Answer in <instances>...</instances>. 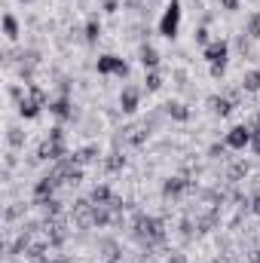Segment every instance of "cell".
<instances>
[{
    "instance_id": "40",
    "label": "cell",
    "mask_w": 260,
    "mask_h": 263,
    "mask_svg": "<svg viewBox=\"0 0 260 263\" xmlns=\"http://www.w3.org/2000/svg\"><path fill=\"white\" fill-rule=\"evenodd\" d=\"M52 263H73L70 257H65V254H59V257H52Z\"/></svg>"
},
{
    "instance_id": "25",
    "label": "cell",
    "mask_w": 260,
    "mask_h": 263,
    "mask_svg": "<svg viewBox=\"0 0 260 263\" xmlns=\"http://www.w3.org/2000/svg\"><path fill=\"white\" fill-rule=\"evenodd\" d=\"M123 165H126V156H123V150L114 147V153H107V159H104V168L107 172H120Z\"/></svg>"
},
{
    "instance_id": "42",
    "label": "cell",
    "mask_w": 260,
    "mask_h": 263,
    "mask_svg": "<svg viewBox=\"0 0 260 263\" xmlns=\"http://www.w3.org/2000/svg\"><path fill=\"white\" fill-rule=\"evenodd\" d=\"M104 263H120V260H104Z\"/></svg>"
},
{
    "instance_id": "28",
    "label": "cell",
    "mask_w": 260,
    "mask_h": 263,
    "mask_svg": "<svg viewBox=\"0 0 260 263\" xmlns=\"http://www.w3.org/2000/svg\"><path fill=\"white\" fill-rule=\"evenodd\" d=\"M144 83H147V86H144L147 92H159V89H162V73H159V70H147V80H144Z\"/></svg>"
},
{
    "instance_id": "6",
    "label": "cell",
    "mask_w": 260,
    "mask_h": 263,
    "mask_svg": "<svg viewBox=\"0 0 260 263\" xmlns=\"http://www.w3.org/2000/svg\"><path fill=\"white\" fill-rule=\"evenodd\" d=\"M95 70L101 73V77H120V80H126L129 77V65L120 59V55H98V62H95Z\"/></svg>"
},
{
    "instance_id": "1",
    "label": "cell",
    "mask_w": 260,
    "mask_h": 263,
    "mask_svg": "<svg viewBox=\"0 0 260 263\" xmlns=\"http://www.w3.org/2000/svg\"><path fill=\"white\" fill-rule=\"evenodd\" d=\"M132 239L144 248V254L150 257L156 248L165 245V220L162 217H153V214H144V211H135L132 214Z\"/></svg>"
},
{
    "instance_id": "30",
    "label": "cell",
    "mask_w": 260,
    "mask_h": 263,
    "mask_svg": "<svg viewBox=\"0 0 260 263\" xmlns=\"http://www.w3.org/2000/svg\"><path fill=\"white\" fill-rule=\"evenodd\" d=\"M251 43H254V40H251V37H245V34L236 40V46H239V52H242L245 59H254V46H251Z\"/></svg>"
},
{
    "instance_id": "13",
    "label": "cell",
    "mask_w": 260,
    "mask_h": 263,
    "mask_svg": "<svg viewBox=\"0 0 260 263\" xmlns=\"http://www.w3.org/2000/svg\"><path fill=\"white\" fill-rule=\"evenodd\" d=\"M162 114H165L169 120H175V123H187V120H190V107H187L184 101H165V104H162Z\"/></svg>"
},
{
    "instance_id": "20",
    "label": "cell",
    "mask_w": 260,
    "mask_h": 263,
    "mask_svg": "<svg viewBox=\"0 0 260 263\" xmlns=\"http://www.w3.org/2000/svg\"><path fill=\"white\" fill-rule=\"evenodd\" d=\"M37 208L46 214V217H59V214H65V202L62 199H43V202H37Z\"/></svg>"
},
{
    "instance_id": "5",
    "label": "cell",
    "mask_w": 260,
    "mask_h": 263,
    "mask_svg": "<svg viewBox=\"0 0 260 263\" xmlns=\"http://www.w3.org/2000/svg\"><path fill=\"white\" fill-rule=\"evenodd\" d=\"M43 236H46V242H49L52 248H62V245L67 242V236H70V227H67L65 214L46 217V220H43Z\"/></svg>"
},
{
    "instance_id": "37",
    "label": "cell",
    "mask_w": 260,
    "mask_h": 263,
    "mask_svg": "<svg viewBox=\"0 0 260 263\" xmlns=\"http://www.w3.org/2000/svg\"><path fill=\"white\" fill-rule=\"evenodd\" d=\"M101 9H104V12H110V15H114V12H117V9H120V0H101Z\"/></svg>"
},
{
    "instance_id": "3",
    "label": "cell",
    "mask_w": 260,
    "mask_h": 263,
    "mask_svg": "<svg viewBox=\"0 0 260 263\" xmlns=\"http://www.w3.org/2000/svg\"><path fill=\"white\" fill-rule=\"evenodd\" d=\"M181 0H169V6L162 9V18H159V34L165 40H175L178 31H181Z\"/></svg>"
},
{
    "instance_id": "38",
    "label": "cell",
    "mask_w": 260,
    "mask_h": 263,
    "mask_svg": "<svg viewBox=\"0 0 260 263\" xmlns=\"http://www.w3.org/2000/svg\"><path fill=\"white\" fill-rule=\"evenodd\" d=\"M220 9H227V12H236V9H239V0H220Z\"/></svg>"
},
{
    "instance_id": "41",
    "label": "cell",
    "mask_w": 260,
    "mask_h": 263,
    "mask_svg": "<svg viewBox=\"0 0 260 263\" xmlns=\"http://www.w3.org/2000/svg\"><path fill=\"white\" fill-rule=\"evenodd\" d=\"M254 129H260V110H257V117H254V123H251Z\"/></svg>"
},
{
    "instance_id": "43",
    "label": "cell",
    "mask_w": 260,
    "mask_h": 263,
    "mask_svg": "<svg viewBox=\"0 0 260 263\" xmlns=\"http://www.w3.org/2000/svg\"><path fill=\"white\" fill-rule=\"evenodd\" d=\"M22 3H31V0H22Z\"/></svg>"
},
{
    "instance_id": "18",
    "label": "cell",
    "mask_w": 260,
    "mask_h": 263,
    "mask_svg": "<svg viewBox=\"0 0 260 263\" xmlns=\"http://www.w3.org/2000/svg\"><path fill=\"white\" fill-rule=\"evenodd\" d=\"M114 196H117V193H114L107 184H95V187L89 190V199H92V205H110V202H114Z\"/></svg>"
},
{
    "instance_id": "35",
    "label": "cell",
    "mask_w": 260,
    "mask_h": 263,
    "mask_svg": "<svg viewBox=\"0 0 260 263\" xmlns=\"http://www.w3.org/2000/svg\"><path fill=\"white\" fill-rule=\"evenodd\" d=\"M251 150L260 156V129H254V126H251Z\"/></svg>"
},
{
    "instance_id": "22",
    "label": "cell",
    "mask_w": 260,
    "mask_h": 263,
    "mask_svg": "<svg viewBox=\"0 0 260 263\" xmlns=\"http://www.w3.org/2000/svg\"><path fill=\"white\" fill-rule=\"evenodd\" d=\"M248 95H254V92H260V70H248L245 77H242V83H239Z\"/></svg>"
},
{
    "instance_id": "32",
    "label": "cell",
    "mask_w": 260,
    "mask_h": 263,
    "mask_svg": "<svg viewBox=\"0 0 260 263\" xmlns=\"http://www.w3.org/2000/svg\"><path fill=\"white\" fill-rule=\"evenodd\" d=\"M46 138H49V141H55V144H67V135H65V129H62V126H52Z\"/></svg>"
},
{
    "instance_id": "27",
    "label": "cell",
    "mask_w": 260,
    "mask_h": 263,
    "mask_svg": "<svg viewBox=\"0 0 260 263\" xmlns=\"http://www.w3.org/2000/svg\"><path fill=\"white\" fill-rule=\"evenodd\" d=\"M6 144H9L12 150L25 147V132L18 129V126H9V129H6Z\"/></svg>"
},
{
    "instance_id": "36",
    "label": "cell",
    "mask_w": 260,
    "mask_h": 263,
    "mask_svg": "<svg viewBox=\"0 0 260 263\" xmlns=\"http://www.w3.org/2000/svg\"><path fill=\"white\" fill-rule=\"evenodd\" d=\"M9 98H12V101L18 104V101L25 98V89H22V86H9Z\"/></svg>"
},
{
    "instance_id": "19",
    "label": "cell",
    "mask_w": 260,
    "mask_h": 263,
    "mask_svg": "<svg viewBox=\"0 0 260 263\" xmlns=\"http://www.w3.org/2000/svg\"><path fill=\"white\" fill-rule=\"evenodd\" d=\"M248 172H251V165H248L245 159L233 162V165L227 168V184H239V181H245V178H248Z\"/></svg>"
},
{
    "instance_id": "15",
    "label": "cell",
    "mask_w": 260,
    "mask_h": 263,
    "mask_svg": "<svg viewBox=\"0 0 260 263\" xmlns=\"http://www.w3.org/2000/svg\"><path fill=\"white\" fill-rule=\"evenodd\" d=\"M70 156H73V162H77V165H92V162H98L101 150H98V144H86V147L73 150Z\"/></svg>"
},
{
    "instance_id": "7",
    "label": "cell",
    "mask_w": 260,
    "mask_h": 263,
    "mask_svg": "<svg viewBox=\"0 0 260 263\" xmlns=\"http://www.w3.org/2000/svg\"><path fill=\"white\" fill-rule=\"evenodd\" d=\"M187 190H193V181L184 178V175H175V178H165L162 181V199L165 202H178Z\"/></svg>"
},
{
    "instance_id": "21",
    "label": "cell",
    "mask_w": 260,
    "mask_h": 263,
    "mask_svg": "<svg viewBox=\"0 0 260 263\" xmlns=\"http://www.w3.org/2000/svg\"><path fill=\"white\" fill-rule=\"evenodd\" d=\"M178 236H181V242L187 245V242H193L196 239V217H181V223H178Z\"/></svg>"
},
{
    "instance_id": "9",
    "label": "cell",
    "mask_w": 260,
    "mask_h": 263,
    "mask_svg": "<svg viewBox=\"0 0 260 263\" xmlns=\"http://www.w3.org/2000/svg\"><path fill=\"white\" fill-rule=\"evenodd\" d=\"M224 144L230 147V150H245V147H251V126H233V129L227 132V138H224Z\"/></svg>"
},
{
    "instance_id": "2",
    "label": "cell",
    "mask_w": 260,
    "mask_h": 263,
    "mask_svg": "<svg viewBox=\"0 0 260 263\" xmlns=\"http://www.w3.org/2000/svg\"><path fill=\"white\" fill-rule=\"evenodd\" d=\"M43 107H49V95H46L37 83H31V86H28V95L18 101V117H22V120H37Z\"/></svg>"
},
{
    "instance_id": "24",
    "label": "cell",
    "mask_w": 260,
    "mask_h": 263,
    "mask_svg": "<svg viewBox=\"0 0 260 263\" xmlns=\"http://www.w3.org/2000/svg\"><path fill=\"white\" fill-rule=\"evenodd\" d=\"M3 34H6V40H18V18L12 12L3 15Z\"/></svg>"
},
{
    "instance_id": "23",
    "label": "cell",
    "mask_w": 260,
    "mask_h": 263,
    "mask_svg": "<svg viewBox=\"0 0 260 263\" xmlns=\"http://www.w3.org/2000/svg\"><path fill=\"white\" fill-rule=\"evenodd\" d=\"M245 37H251V40H260V12H251L248 18H245V31H242Z\"/></svg>"
},
{
    "instance_id": "17",
    "label": "cell",
    "mask_w": 260,
    "mask_h": 263,
    "mask_svg": "<svg viewBox=\"0 0 260 263\" xmlns=\"http://www.w3.org/2000/svg\"><path fill=\"white\" fill-rule=\"evenodd\" d=\"M83 40H86L89 46H95V43L101 40V18H98V15H89V22H86V28H83Z\"/></svg>"
},
{
    "instance_id": "11",
    "label": "cell",
    "mask_w": 260,
    "mask_h": 263,
    "mask_svg": "<svg viewBox=\"0 0 260 263\" xmlns=\"http://www.w3.org/2000/svg\"><path fill=\"white\" fill-rule=\"evenodd\" d=\"M138 104H141V89H138V86H126V89L120 92V110H123V114H135Z\"/></svg>"
},
{
    "instance_id": "33",
    "label": "cell",
    "mask_w": 260,
    "mask_h": 263,
    "mask_svg": "<svg viewBox=\"0 0 260 263\" xmlns=\"http://www.w3.org/2000/svg\"><path fill=\"white\" fill-rule=\"evenodd\" d=\"M18 214H25V205H12V208H6V211H3V220H6V223H12Z\"/></svg>"
},
{
    "instance_id": "16",
    "label": "cell",
    "mask_w": 260,
    "mask_h": 263,
    "mask_svg": "<svg viewBox=\"0 0 260 263\" xmlns=\"http://www.w3.org/2000/svg\"><path fill=\"white\" fill-rule=\"evenodd\" d=\"M208 107H211V114H214V117H230L236 104H233L227 95H208Z\"/></svg>"
},
{
    "instance_id": "39",
    "label": "cell",
    "mask_w": 260,
    "mask_h": 263,
    "mask_svg": "<svg viewBox=\"0 0 260 263\" xmlns=\"http://www.w3.org/2000/svg\"><path fill=\"white\" fill-rule=\"evenodd\" d=\"M165 263H190V260H187V257H184L181 251H172V254H169V260H165Z\"/></svg>"
},
{
    "instance_id": "29",
    "label": "cell",
    "mask_w": 260,
    "mask_h": 263,
    "mask_svg": "<svg viewBox=\"0 0 260 263\" xmlns=\"http://www.w3.org/2000/svg\"><path fill=\"white\" fill-rule=\"evenodd\" d=\"M193 40L202 46V49L211 43V31H208V25H199V28H196V31H193Z\"/></svg>"
},
{
    "instance_id": "12",
    "label": "cell",
    "mask_w": 260,
    "mask_h": 263,
    "mask_svg": "<svg viewBox=\"0 0 260 263\" xmlns=\"http://www.w3.org/2000/svg\"><path fill=\"white\" fill-rule=\"evenodd\" d=\"M49 114L55 120H73V104H70V95H59L55 101H49Z\"/></svg>"
},
{
    "instance_id": "14",
    "label": "cell",
    "mask_w": 260,
    "mask_h": 263,
    "mask_svg": "<svg viewBox=\"0 0 260 263\" xmlns=\"http://www.w3.org/2000/svg\"><path fill=\"white\" fill-rule=\"evenodd\" d=\"M138 59H141V65L147 67V70H156V67H159V62H162L159 49H156V46H150V43H141V49H138Z\"/></svg>"
},
{
    "instance_id": "31",
    "label": "cell",
    "mask_w": 260,
    "mask_h": 263,
    "mask_svg": "<svg viewBox=\"0 0 260 263\" xmlns=\"http://www.w3.org/2000/svg\"><path fill=\"white\" fill-rule=\"evenodd\" d=\"M227 150H230L227 144H211L208 147V159H227Z\"/></svg>"
},
{
    "instance_id": "26",
    "label": "cell",
    "mask_w": 260,
    "mask_h": 263,
    "mask_svg": "<svg viewBox=\"0 0 260 263\" xmlns=\"http://www.w3.org/2000/svg\"><path fill=\"white\" fill-rule=\"evenodd\" d=\"M98 248L107 254V260H120V257H123V251H120V245H117L114 239H98Z\"/></svg>"
},
{
    "instance_id": "8",
    "label": "cell",
    "mask_w": 260,
    "mask_h": 263,
    "mask_svg": "<svg viewBox=\"0 0 260 263\" xmlns=\"http://www.w3.org/2000/svg\"><path fill=\"white\" fill-rule=\"evenodd\" d=\"M202 59L208 62V65H220L227 67V62H230V43L224 40V37H217V40H211L205 49H202Z\"/></svg>"
},
{
    "instance_id": "10",
    "label": "cell",
    "mask_w": 260,
    "mask_h": 263,
    "mask_svg": "<svg viewBox=\"0 0 260 263\" xmlns=\"http://www.w3.org/2000/svg\"><path fill=\"white\" fill-rule=\"evenodd\" d=\"M59 187H62V184H59V178L46 172V175H43V178L34 184V190H31V193H34V205H37V202H43V199H52Z\"/></svg>"
},
{
    "instance_id": "34",
    "label": "cell",
    "mask_w": 260,
    "mask_h": 263,
    "mask_svg": "<svg viewBox=\"0 0 260 263\" xmlns=\"http://www.w3.org/2000/svg\"><path fill=\"white\" fill-rule=\"evenodd\" d=\"M248 211H251V214H257V217H260V190H257V193H251V196H248Z\"/></svg>"
},
{
    "instance_id": "4",
    "label": "cell",
    "mask_w": 260,
    "mask_h": 263,
    "mask_svg": "<svg viewBox=\"0 0 260 263\" xmlns=\"http://www.w3.org/2000/svg\"><path fill=\"white\" fill-rule=\"evenodd\" d=\"M70 220H73L77 230H95V205H92V199L89 196L73 199V205H70Z\"/></svg>"
}]
</instances>
